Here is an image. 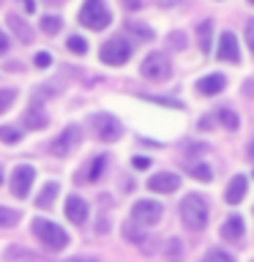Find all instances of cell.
<instances>
[{"mask_svg":"<svg viewBox=\"0 0 254 262\" xmlns=\"http://www.w3.org/2000/svg\"><path fill=\"white\" fill-rule=\"evenodd\" d=\"M30 229H33V235L38 237L47 251H63L66 246H69V241H71L63 227H57L55 221H47V219H36L30 224Z\"/></svg>","mask_w":254,"mask_h":262,"instance_id":"6da1fadb","label":"cell"},{"mask_svg":"<svg viewBox=\"0 0 254 262\" xmlns=\"http://www.w3.org/2000/svg\"><path fill=\"white\" fill-rule=\"evenodd\" d=\"M180 221L188 229H194V232L205 229L208 227V202L200 194H186L180 200Z\"/></svg>","mask_w":254,"mask_h":262,"instance_id":"7a4b0ae2","label":"cell"},{"mask_svg":"<svg viewBox=\"0 0 254 262\" xmlns=\"http://www.w3.org/2000/svg\"><path fill=\"white\" fill-rule=\"evenodd\" d=\"M88 126L93 128V134L101 139V142H118V139L123 137L120 120L115 118V115H110V112H93L88 118Z\"/></svg>","mask_w":254,"mask_h":262,"instance_id":"3957f363","label":"cell"},{"mask_svg":"<svg viewBox=\"0 0 254 262\" xmlns=\"http://www.w3.org/2000/svg\"><path fill=\"white\" fill-rule=\"evenodd\" d=\"M110 22L112 14L104 0H85V6L79 8V25H85L90 30H104Z\"/></svg>","mask_w":254,"mask_h":262,"instance_id":"277c9868","label":"cell"},{"mask_svg":"<svg viewBox=\"0 0 254 262\" xmlns=\"http://www.w3.org/2000/svg\"><path fill=\"white\" fill-rule=\"evenodd\" d=\"M139 74H142L145 79H151V82H164V79H170L172 66H170L164 52H151L142 60V66H139Z\"/></svg>","mask_w":254,"mask_h":262,"instance_id":"5b68a950","label":"cell"},{"mask_svg":"<svg viewBox=\"0 0 254 262\" xmlns=\"http://www.w3.org/2000/svg\"><path fill=\"white\" fill-rule=\"evenodd\" d=\"M98 57H101V63H107V66H123L131 57V44L126 38L115 36L98 49Z\"/></svg>","mask_w":254,"mask_h":262,"instance_id":"8992f818","label":"cell"},{"mask_svg":"<svg viewBox=\"0 0 254 262\" xmlns=\"http://www.w3.org/2000/svg\"><path fill=\"white\" fill-rule=\"evenodd\" d=\"M161 216H164L161 202H153V200H139V202H134V208H131V221L139 224V227L159 224Z\"/></svg>","mask_w":254,"mask_h":262,"instance_id":"52a82bcc","label":"cell"},{"mask_svg":"<svg viewBox=\"0 0 254 262\" xmlns=\"http://www.w3.org/2000/svg\"><path fill=\"white\" fill-rule=\"evenodd\" d=\"M79 142H82V128H79V126H66L60 134H57L52 142H49V153H52V156H60V159H63V156H69Z\"/></svg>","mask_w":254,"mask_h":262,"instance_id":"ba28073f","label":"cell"},{"mask_svg":"<svg viewBox=\"0 0 254 262\" xmlns=\"http://www.w3.org/2000/svg\"><path fill=\"white\" fill-rule=\"evenodd\" d=\"M33 180H36V169H33L30 164H19V167L14 169V175H11V194L19 196V200L28 196Z\"/></svg>","mask_w":254,"mask_h":262,"instance_id":"9c48e42d","label":"cell"},{"mask_svg":"<svg viewBox=\"0 0 254 262\" xmlns=\"http://www.w3.org/2000/svg\"><path fill=\"white\" fill-rule=\"evenodd\" d=\"M216 57L224 63H241V47H238L235 33L224 30L219 36V47H216Z\"/></svg>","mask_w":254,"mask_h":262,"instance_id":"30bf717a","label":"cell"},{"mask_svg":"<svg viewBox=\"0 0 254 262\" xmlns=\"http://www.w3.org/2000/svg\"><path fill=\"white\" fill-rule=\"evenodd\" d=\"M147 188L156 194H172L180 188V175L175 172H159V175H151L147 178Z\"/></svg>","mask_w":254,"mask_h":262,"instance_id":"8fae6325","label":"cell"},{"mask_svg":"<svg viewBox=\"0 0 254 262\" xmlns=\"http://www.w3.org/2000/svg\"><path fill=\"white\" fill-rule=\"evenodd\" d=\"M66 219H71L74 224H85L88 221V202L77 194L66 196Z\"/></svg>","mask_w":254,"mask_h":262,"instance_id":"7c38bea8","label":"cell"},{"mask_svg":"<svg viewBox=\"0 0 254 262\" xmlns=\"http://www.w3.org/2000/svg\"><path fill=\"white\" fill-rule=\"evenodd\" d=\"M47 123H49V118H47V112L41 110L38 104H30L28 110H25V115H22V126L28 128V131L47 128Z\"/></svg>","mask_w":254,"mask_h":262,"instance_id":"4fadbf2b","label":"cell"},{"mask_svg":"<svg viewBox=\"0 0 254 262\" xmlns=\"http://www.w3.org/2000/svg\"><path fill=\"white\" fill-rule=\"evenodd\" d=\"M224 88H227L224 74H208V77H202L197 82V90H200L202 96H219Z\"/></svg>","mask_w":254,"mask_h":262,"instance_id":"5bb4252c","label":"cell"},{"mask_svg":"<svg viewBox=\"0 0 254 262\" xmlns=\"http://www.w3.org/2000/svg\"><path fill=\"white\" fill-rule=\"evenodd\" d=\"M246 186H249V180H246V175H235L232 180H229L227 191H224V200L229 205H238L246 196Z\"/></svg>","mask_w":254,"mask_h":262,"instance_id":"9a60e30c","label":"cell"},{"mask_svg":"<svg viewBox=\"0 0 254 262\" xmlns=\"http://www.w3.org/2000/svg\"><path fill=\"white\" fill-rule=\"evenodd\" d=\"M8 28L14 30V36L19 38V41H25V44H30L33 41V30H30V25L22 19L19 14H8Z\"/></svg>","mask_w":254,"mask_h":262,"instance_id":"2e32d148","label":"cell"},{"mask_svg":"<svg viewBox=\"0 0 254 262\" xmlns=\"http://www.w3.org/2000/svg\"><path fill=\"white\" fill-rule=\"evenodd\" d=\"M221 237H224V241H241L243 237V219L229 216L224 224H221Z\"/></svg>","mask_w":254,"mask_h":262,"instance_id":"e0dca14e","label":"cell"},{"mask_svg":"<svg viewBox=\"0 0 254 262\" xmlns=\"http://www.w3.org/2000/svg\"><path fill=\"white\" fill-rule=\"evenodd\" d=\"M57 191H60V186L55 183V180H49V183H44V188L38 191V196H36V205L38 208H52V202H55V196H57Z\"/></svg>","mask_w":254,"mask_h":262,"instance_id":"ac0fdd59","label":"cell"},{"mask_svg":"<svg viewBox=\"0 0 254 262\" xmlns=\"http://www.w3.org/2000/svg\"><path fill=\"white\" fill-rule=\"evenodd\" d=\"M210 38H213V22L202 19L200 25H197V44H200L202 52H208V49H210Z\"/></svg>","mask_w":254,"mask_h":262,"instance_id":"d6986e66","label":"cell"},{"mask_svg":"<svg viewBox=\"0 0 254 262\" xmlns=\"http://www.w3.org/2000/svg\"><path fill=\"white\" fill-rule=\"evenodd\" d=\"M104 169H107V156L101 153V156H96V159L90 161V167L85 169V178H82V180H88V183H96V180L104 175Z\"/></svg>","mask_w":254,"mask_h":262,"instance_id":"ffe728a7","label":"cell"},{"mask_svg":"<svg viewBox=\"0 0 254 262\" xmlns=\"http://www.w3.org/2000/svg\"><path fill=\"white\" fill-rule=\"evenodd\" d=\"M38 257L28 249H22V246H8L6 249V262H36Z\"/></svg>","mask_w":254,"mask_h":262,"instance_id":"44dd1931","label":"cell"},{"mask_svg":"<svg viewBox=\"0 0 254 262\" xmlns=\"http://www.w3.org/2000/svg\"><path fill=\"white\" fill-rule=\"evenodd\" d=\"M19 219H22L19 210L3 208V205H0V229H11V227H16V224H19Z\"/></svg>","mask_w":254,"mask_h":262,"instance_id":"7402d4cb","label":"cell"},{"mask_svg":"<svg viewBox=\"0 0 254 262\" xmlns=\"http://www.w3.org/2000/svg\"><path fill=\"white\" fill-rule=\"evenodd\" d=\"M219 120H221V126H224L227 131H238V126H241V120H238V115L229 110V106H219Z\"/></svg>","mask_w":254,"mask_h":262,"instance_id":"603a6c76","label":"cell"},{"mask_svg":"<svg viewBox=\"0 0 254 262\" xmlns=\"http://www.w3.org/2000/svg\"><path fill=\"white\" fill-rule=\"evenodd\" d=\"M60 28H63V19H60V16H44V19H41V30H44L47 36L60 33Z\"/></svg>","mask_w":254,"mask_h":262,"instance_id":"cb8c5ba5","label":"cell"},{"mask_svg":"<svg viewBox=\"0 0 254 262\" xmlns=\"http://www.w3.org/2000/svg\"><path fill=\"white\" fill-rule=\"evenodd\" d=\"M14 101H16V90L14 88H0V115L11 110Z\"/></svg>","mask_w":254,"mask_h":262,"instance_id":"d4e9b609","label":"cell"},{"mask_svg":"<svg viewBox=\"0 0 254 262\" xmlns=\"http://www.w3.org/2000/svg\"><path fill=\"white\" fill-rule=\"evenodd\" d=\"M66 47H69V52H74V55H85L88 52V41L82 36H69Z\"/></svg>","mask_w":254,"mask_h":262,"instance_id":"484cf974","label":"cell"},{"mask_svg":"<svg viewBox=\"0 0 254 262\" xmlns=\"http://www.w3.org/2000/svg\"><path fill=\"white\" fill-rule=\"evenodd\" d=\"M126 28L134 33V36L145 38V41H151V38H153V30L147 28V25H142V22H126Z\"/></svg>","mask_w":254,"mask_h":262,"instance_id":"4316f807","label":"cell"},{"mask_svg":"<svg viewBox=\"0 0 254 262\" xmlns=\"http://www.w3.org/2000/svg\"><path fill=\"white\" fill-rule=\"evenodd\" d=\"M0 139H3L6 145H16L22 139V131H16L14 126H3L0 128Z\"/></svg>","mask_w":254,"mask_h":262,"instance_id":"83f0119b","label":"cell"},{"mask_svg":"<svg viewBox=\"0 0 254 262\" xmlns=\"http://www.w3.org/2000/svg\"><path fill=\"white\" fill-rule=\"evenodd\" d=\"M202 262H235L232 257H229L227 251H221V249H213V251H208L202 257Z\"/></svg>","mask_w":254,"mask_h":262,"instance_id":"f1b7e54d","label":"cell"},{"mask_svg":"<svg viewBox=\"0 0 254 262\" xmlns=\"http://www.w3.org/2000/svg\"><path fill=\"white\" fill-rule=\"evenodd\" d=\"M192 178L202 180V183H208V180L213 178V172H210V167H208V164H197V167L192 169Z\"/></svg>","mask_w":254,"mask_h":262,"instance_id":"f546056e","label":"cell"},{"mask_svg":"<svg viewBox=\"0 0 254 262\" xmlns=\"http://www.w3.org/2000/svg\"><path fill=\"white\" fill-rule=\"evenodd\" d=\"M167 44H170V49H175V52H180V49L186 47V36L175 30V33H170V36H167Z\"/></svg>","mask_w":254,"mask_h":262,"instance_id":"4dcf8cb0","label":"cell"},{"mask_svg":"<svg viewBox=\"0 0 254 262\" xmlns=\"http://www.w3.org/2000/svg\"><path fill=\"white\" fill-rule=\"evenodd\" d=\"M147 101L153 104H161V106H172V110H183V104L178 101V98H161V96H145Z\"/></svg>","mask_w":254,"mask_h":262,"instance_id":"1f68e13d","label":"cell"},{"mask_svg":"<svg viewBox=\"0 0 254 262\" xmlns=\"http://www.w3.org/2000/svg\"><path fill=\"white\" fill-rule=\"evenodd\" d=\"M123 235H126V237H129L131 243H142V241H145V235H142V232H137L134 221H129V224L123 227Z\"/></svg>","mask_w":254,"mask_h":262,"instance_id":"d6a6232c","label":"cell"},{"mask_svg":"<svg viewBox=\"0 0 254 262\" xmlns=\"http://www.w3.org/2000/svg\"><path fill=\"white\" fill-rule=\"evenodd\" d=\"M36 66H38V69H49V66H52V55H49V52H38L36 55Z\"/></svg>","mask_w":254,"mask_h":262,"instance_id":"836d02e7","label":"cell"},{"mask_svg":"<svg viewBox=\"0 0 254 262\" xmlns=\"http://www.w3.org/2000/svg\"><path fill=\"white\" fill-rule=\"evenodd\" d=\"M246 44H249L251 55H254V19H249V25H246Z\"/></svg>","mask_w":254,"mask_h":262,"instance_id":"e575fe53","label":"cell"},{"mask_svg":"<svg viewBox=\"0 0 254 262\" xmlns=\"http://www.w3.org/2000/svg\"><path fill=\"white\" fill-rule=\"evenodd\" d=\"M131 164H134L137 169H147V167H151V159H147V156H134Z\"/></svg>","mask_w":254,"mask_h":262,"instance_id":"d590c367","label":"cell"},{"mask_svg":"<svg viewBox=\"0 0 254 262\" xmlns=\"http://www.w3.org/2000/svg\"><path fill=\"white\" fill-rule=\"evenodd\" d=\"M8 47H11V44H8V36H6L3 30H0V55H6V52H8Z\"/></svg>","mask_w":254,"mask_h":262,"instance_id":"8d00e7d4","label":"cell"},{"mask_svg":"<svg viewBox=\"0 0 254 262\" xmlns=\"http://www.w3.org/2000/svg\"><path fill=\"white\" fill-rule=\"evenodd\" d=\"M123 6H126L129 11H137V8L142 6V0H123Z\"/></svg>","mask_w":254,"mask_h":262,"instance_id":"74e56055","label":"cell"},{"mask_svg":"<svg viewBox=\"0 0 254 262\" xmlns=\"http://www.w3.org/2000/svg\"><path fill=\"white\" fill-rule=\"evenodd\" d=\"M25 11L33 14V11H36V3H33V0H25Z\"/></svg>","mask_w":254,"mask_h":262,"instance_id":"f35d334b","label":"cell"},{"mask_svg":"<svg viewBox=\"0 0 254 262\" xmlns=\"http://www.w3.org/2000/svg\"><path fill=\"white\" fill-rule=\"evenodd\" d=\"M213 126V118H202L200 120V128H210Z\"/></svg>","mask_w":254,"mask_h":262,"instance_id":"ab89813d","label":"cell"},{"mask_svg":"<svg viewBox=\"0 0 254 262\" xmlns=\"http://www.w3.org/2000/svg\"><path fill=\"white\" fill-rule=\"evenodd\" d=\"M243 88H246V93H249V96H254V82H246Z\"/></svg>","mask_w":254,"mask_h":262,"instance_id":"60d3db41","label":"cell"},{"mask_svg":"<svg viewBox=\"0 0 254 262\" xmlns=\"http://www.w3.org/2000/svg\"><path fill=\"white\" fill-rule=\"evenodd\" d=\"M49 6H60V3H66V0H47Z\"/></svg>","mask_w":254,"mask_h":262,"instance_id":"b9f144b4","label":"cell"},{"mask_svg":"<svg viewBox=\"0 0 254 262\" xmlns=\"http://www.w3.org/2000/svg\"><path fill=\"white\" fill-rule=\"evenodd\" d=\"M74 262H98V259H93V257H90V259H85V257H79V259H74Z\"/></svg>","mask_w":254,"mask_h":262,"instance_id":"7bdbcfd3","label":"cell"},{"mask_svg":"<svg viewBox=\"0 0 254 262\" xmlns=\"http://www.w3.org/2000/svg\"><path fill=\"white\" fill-rule=\"evenodd\" d=\"M249 156H254V142L249 145Z\"/></svg>","mask_w":254,"mask_h":262,"instance_id":"ee69618b","label":"cell"},{"mask_svg":"<svg viewBox=\"0 0 254 262\" xmlns=\"http://www.w3.org/2000/svg\"><path fill=\"white\" fill-rule=\"evenodd\" d=\"M0 183H3V172H0Z\"/></svg>","mask_w":254,"mask_h":262,"instance_id":"f6af8a7d","label":"cell"},{"mask_svg":"<svg viewBox=\"0 0 254 262\" xmlns=\"http://www.w3.org/2000/svg\"><path fill=\"white\" fill-rule=\"evenodd\" d=\"M249 3H254V0H249Z\"/></svg>","mask_w":254,"mask_h":262,"instance_id":"bcb514c9","label":"cell"}]
</instances>
